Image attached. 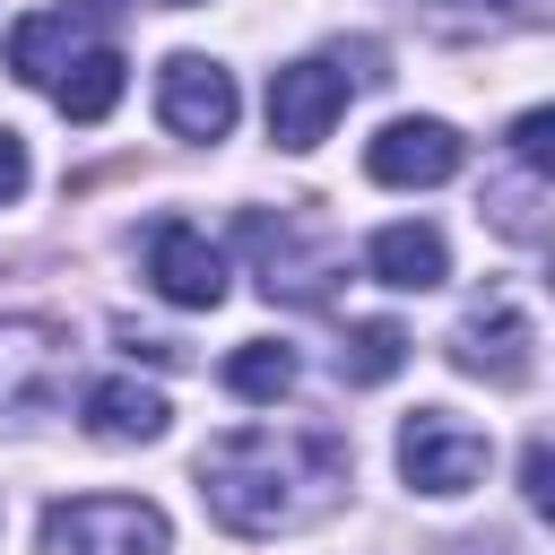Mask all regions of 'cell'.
Instances as JSON below:
<instances>
[{
	"label": "cell",
	"mask_w": 555,
	"mask_h": 555,
	"mask_svg": "<svg viewBox=\"0 0 555 555\" xmlns=\"http://www.w3.org/2000/svg\"><path fill=\"white\" fill-rule=\"evenodd\" d=\"M165 425H173V399H165L156 382L113 373V382L87 390V434H95V442H156Z\"/></svg>",
	"instance_id": "cell-11"
},
{
	"label": "cell",
	"mask_w": 555,
	"mask_h": 555,
	"mask_svg": "<svg viewBox=\"0 0 555 555\" xmlns=\"http://www.w3.org/2000/svg\"><path fill=\"white\" fill-rule=\"evenodd\" d=\"M512 156H520V173H538V182H546V165H555V113H546V104L512 121Z\"/></svg>",
	"instance_id": "cell-16"
},
{
	"label": "cell",
	"mask_w": 555,
	"mask_h": 555,
	"mask_svg": "<svg viewBox=\"0 0 555 555\" xmlns=\"http://www.w3.org/2000/svg\"><path fill=\"white\" fill-rule=\"evenodd\" d=\"M147 278H156V295L182 304V312H217V304H225V251H217L199 225H182V217H165V225L147 234Z\"/></svg>",
	"instance_id": "cell-9"
},
{
	"label": "cell",
	"mask_w": 555,
	"mask_h": 555,
	"mask_svg": "<svg viewBox=\"0 0 555 555\" xmlns=\"http://www.w3.org/2000/svg\"><path fill=\"white\" fill-rule=\"evenodd\" d=\"M399 477H408L416 494H468V486L486 477V434L460 425L451 408H416V416L399 425Z\"/></svg>",
	"instance_id": "cell-5"
},
{
	"label": "cell",
	"mask_w": 555,
	"mask_h": 555,
	"mask_svg": "<svg viewBox=\"0 0 555 555\" xmlns=\"http://www.w3.org/2000/svg\"><path fill=\"white\" fill-rule=\"evenodd\" d=\"M69 382V330L43 312H0V425L43 416Z\"/></svg>",
	"instance_id": "cell-4"
},
{
	"label": "cell",
	"mask_w": 555,
	"mask_h": 555,
	"mask_svg": "<svg viewBox=\"0 0 555 555\" xmlns=\"http://www.w3.org/2000/svg\"><path fill=\"white\" fill-rule=\"evenodd\" d=\"M165 9H199V0H165Z\"/></svg>",
	"instance_id": "cell-20"
},
{
	"label": "cell",
	"mask_w": 555,
	"mask_h": 555,
	"mask_svg": "<svg viewBox=\"0 0 555 555\" xmlns=\"http://www.w3.org/2000/svg\"><path fill=\"white\" fill-rule=\"evenodd\" d=\"M338 113H347V69L338 61H286L269 78V139L278 147H295V156L321 147Z\"/></svg>",
	"instance_id": "cell-6"
},
{
	"label": "cell",
	"mask_w": 555,
	"mask_h": 555,
	"mask_svg": "<svg viewBox=\"0 0 555 555\" xmlns=\"http://www.w3.org/2000/svg\"><path fill=\"white\" fill-rule=\"evenodd\" d=\"M121 17V0H69V9H35V17H17L9 26V78H26V87H52V69L78 52V35L87 26H113Z\"/></svg>",
	"instance_id": "cell-10"
},
{
	"label": "cell",
	"mask_w": 555,
	"mask_h": 555,
	"mask_svg": "<svg viewBox=\"0 0 555 555\" xmlns=\"http://www.w3.org/2000/svg\"><path fill=\"white\" fill-rule=\"evenodd\" d=\"M26 182H35L26 139H17V130H0V208H17V199H26Z\"/></svg>",
	"instance_id": "cell-17"
},
{
	"label": "cell",
	"mask_w": 555,
	"mask_h": 555,
	"mask_svg": "<svg viewBox=\"0 0 555 555\" xmlns=\"http://www.w3.org/2000/svg\"><path fill=\"white\" fill-rule=\"evenodd\" d=\"M338 364H347V382H390V373L408 364V330H399V321H356Z\"/></svg>",
	"instance_id": "cell-15"
},
{
	"label": "cell",
	"mask_w": 555,
	"mask_h": 555,
	"mask_svg": "<svg viewBox=\"0 0 555 555\" xmlns=\"http://www.w3.org/2000/svg\"><path fill=\"white\" fill-rule=\"evenodd\" d=\"M225 390H234V399H286V390H295V347H278V338L234 347V356H225Z\"/></svg>",
	"instance_id": "cell-14"
},
{
	"label": "cell",
	"mask_w": 555,
	"mask_h": 555,
	"mask_svg": "<svg viewBox=\"0 0 555 555\" xmlns=\"http://www.w3.org/2000/svg\"><path fill=\"white\" fill-rule=\"evenodd\" d=\"M451 364L477 373V382H494V390H520V382H529V364H538V321L520 312L512 286H494V295H477V304L460 312Z\"/></svg>",
	"instance_id": "cell-3"
},
{
	"label": "cell",
	"mask_w": 555,
	"mask_h": 555,
	"mask_svg": "<svg viewBox=\"0 0 555 555\" xmlns=\"http://www.w3.org/2000/svg\"><path fill=\"white\" fill-rule=\"evenodd\" d=\"M121 87H130L121 52H113V43H87V52H69V61H61L52 104H61V121H104V113L121 104Z\"/></svg>",
	"instance_id": "cell-13"
},
{
	"label": "cell",
	"mask_w": 555,
	"mask_h": 555,
	"mask_svg": "<svg viewBox=\"0 0 555 555\" xmlns=\"http://www.w3.org/2000/svg\"><path fill=\"white\" fill-rule=\"evenodd\" d=\"M35 555H173V529L139 494H69L43 512Z\"/></svg>",
	"instance_id": "cell-2"
},
{
	"label": "cell",
	"mask_w": 555,
	"mask_h": 555,
	"mask_svg": "<svg viewBox=\"0 0 555 555\" xmlns=\"http://www.w3.org/2000/svg\"><path fill=\"white\" fill-rule=\"evenodd\" d=\"M434 9H494V0H434Z\"/></svg>",
	"instance_id": "cell-19"
},
{
	"label": "cell",
	"mask_w": 555,
	"mask_h": 555,
	"mask_svg": "<svg viewBox=\"0 0 555 555\" xmlns=\"http://www.w3.org/2000/svg\"><path fill=\"white\" fill-rule=\"evenodd\" d=\"M520 494H529V512H546V503H555V460H546V442H529V451H520Z\"/></svg>",
	"instance_id": "cell-18"
},
{
	"label": "cell",
	"mask_w": 555,
	"mask_h": 555,
	"mask_svg": "<svg viewBox=\"0 0 555 555\" xmlns=\"http://www.w3.org/2000/svg\"><path fill=\"white\" fill-rule=\"evenodd\" d=\"M364 260H373L382 286H408V295H425V286L451 278V243H442L434 225H382V234L364 243Z\"/></svg>",
	"instance_id": "cell-12"
},
{
	"label": "cell",
	"mask_w": 555,
	"mask_h": 555,
	"mask_svg": "<svg viewBox=\"0 0 555 555\" xmlns=\"http://www.w3.org/2000/svg\"><path fill=\"white\" fill-rule=\"evenodd\" d=\"M460 165H468V139H460L451 121H434V113L390 121V130L364 147V173L390 182V191H434V182H451Z\"/></svg>",
	"instance_id": "cell-7"
},
{
	"label": "cell",
	"mask_w": 555,
	"mask_h": 555,
	"mask_svg": "<svg viewBox=\"0 0 555 555\" xmlns=\"http://www.w3.org/2000/svg\"><path fill=\"white\" fill-rule=\"evenodd\" d=\"M156 113H165L173 139H225L234 130V78L208 52H173L156 69Z\"/></svg>",
	"instance_id": "cell-8"
},
{
	"label": "cell",
	"mask_w": 555,
	"mask_h": 555,
	"mask_svg": "<svg viewBox=\"0 0 555 555\" xmlns=\"http://www.w3.org/2000/svg\"><path fill=\"white\" fill-rule=\"evenodd\" d=\"M347 486V442L321 425H234L199 451V494L234 538H286Z\"/></svg>",
	"instance_id": "cell-1"
}]
</instances>
